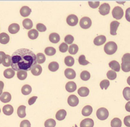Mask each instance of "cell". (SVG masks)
I'll return each mask as SVG.
<instances>
[{
  "label": "cell",
  "instance_id": "obj_41",
  "mask_svg": "<svg viewBox=\"0 0 130 127\" xmlns=\"http://www.w3.org/2000/svg\"><path fill=\"white\" fill-rule=\"evenodd\" d=\"M107 77L110 80H115L117 77V73L113 70L108 71L107 74Z\"/></svg>",
  "mask_w": 130,
  "mask_h": 127
},
{
  "label": "cell",
  "instance_id": "obj_20",
  "mask_svg": "<svg viewBox=\"0 0 130 127\" xmlns=\"http://www.w3.org/2000/svg\"><path fill=\"white\" fill-rule=\"evenodd\" d=\"M78 93L79 95L81 97H87L89 94V90L86 87H81L78 90Z\"/></svg>",
  "mask_w": 130,
  "mask_h": 127
},
{
  "label": "cell",
  "instance_id": "obj_48",
  "mask_svg": "<svg viewBox=\"0 0 130 127\" xmlns=\"http://www.w3.org/2000/svg\"><path fill=\"white\" fill-rule=\"evenodd\" d=\"M122 62L130 63V53L124 54L122 58Z\"/></svg>",
  "mask_w": 130,
  "mask_h": 127
},
{
  "label": "cell",
  "instance_id": "obj_46",
  "mask_svg": "<svg viewBox=\"0 0 130 127\" xmlns=\"http://www.w3.org/2000/svg\"><path fill=\"white\" fill-rule=\"evenodd\" d=\"M59 51L62 53L66 52L68 49V45L64 43L61 44L59 47Z\"/></svg>",
  "mask_w": 130,
  "mask_h": 127
},
{
  "label": "cell",
  "instance_id": "obj_3",
  "mask_svg": "<svg viewBox=\"0 0 130 127\" xmlns=\"http://www.w3.org/2000/svg\"><path fill=\"white\" fill-rule=\"evenodd\" d=\"M97 117L101 120H105L107 119L109 116V112L107 109L102 107L99 108L96 112Z\"/></svg>",
  "mask_w": 130,
  "mask_h": 127
},
{
  "label": "cell",
  "instance_id": "obj_12",
  "mask_svg": "<svg viewBox=\"0 0 130 127\" xmlns=\"http://www.w3.org/2000/svg\"><path fill=\"white\" fill-rule=\"evenodd\" d=\"M64 75L68 79H72L75 78L76 75L75 72L72 69H66L64 72Z\"/></svg>",
  "mask_w": 130,
  "mask_h": 127
},
{
  "label": "cell",
  "instance_id": "obj_28",
  "mask_svg": "<svg viewBox=\"0 0 130 127\" xmlns=\"http://www.w3.org/2000/svg\"><path fill=\"white\" fill-rule=\"evenodd\" d=\"M23 25L24 28L27 30H30L32 27V21L29 18H26L23 21Z\"/></svg>",
  "mask_w": 130,
  "mask_h": 127
},
{
  "label": "cell",
  "instance_id": "obj_35",
  "mask_svg": "<svg viewBox=\"0 0 130 127\" xmlns=\"http://www.w3.org/2000/svg\"><path fill=\"white\" fill-rule=\"evenodd\" d=\"M78 47L77 45L76 44H72L69 47V53L72 55H75L78 52Z\"/></svg>",
  "mask_w": 130,
  "mask_h": 127
},
{
  "label": "cell",
  "instance_id": "obj_33",
  "mask_svg": "<svg viewBox=\"0 0 130 127\" xmlns=\"http://www.w3.org/2000/svg\"><path fill=\"white\" fill-rule=\"evenodd\" d=\"M27 72L26 71L24 70H20L18 71L17 73L18 78L21 80H24L26 79L27 77Z\"/></svg>",
  "mask_w": 130,
  "mask_h": 127
},
{
  "label": "cell",
  "instance_id": "obj_38",
  "mask_svg": "<svg viewBox=\"0 0 130 127\" xmlns=\"http://www.w3.org/2000/svg\"><path fill=\"white\" fill-rule=\"evenodd\" d=\"M90 77L91 75L90 73L87 71H83L80 74V78L83 81H88L90 79Z\"/></svg>",
  "mask_w": 130,
  "mask_h": 127
},
{
  "label": "cell",
  "instance_id": "obj_5",
  "mask_svg": "<svg viewBox=\"0 0 130 127\" xmlns=\"http://www.w3.org/2000/svg\"><path fill=\"white\" fill-rule=\"evenodd\" d=\"M79 25L83 29H88L91 26V20L88 17H83L79 21Z\"/></svg>",
  "mask_w": 130,
  "mask_h": 127
},
{
  "label": "cell",
  "instance_id": "obj_37",
  "mask_svg": "<svg viewBox=\"0 0 130 127\" xmlns=\"http://www.w3.org/2000/svg\"><path fill=\"white\" fill-rule=\"evenodd\" d=\"M124 97L127 101H130V88L126 87L123 91Z\"/></svg>",
  "mask_w": 130,
  "mask_h": 127
},
{
  "label": "cell",
  "instance_id": "obj_40",
  "mask_svg": "<svg viewBox=\"0 0 130 127\" xmlns=\"http://www.w3.org/2000/svg\"><path fill=\"white\" fill-rule=\"evenodd\" d=\"M44 125L45 127H55L56 125V122L54 119H48L46 121Z\"/></svg>",
  "mask_w": 130,
  "mask_h": 127
},
{
  "label": "cell",
  "instance_id": "obj_21",
  "mask_svg": "<svg viewBox=\"0 0 130 127\" xmlns=\"http://www.w3.org/2000/svg\"><path fill=\"white\" fill-rule=\"evenodd\" d=\"M15 75V72L13 69L8 68L4 72V75L6 78L11 79L14 77Z\"/></svg>",
  "mask_w": 130,
  "mask_h": 127
},
{
  "label": "cell",
  "instance_id": "obj_9",
  "mask_svg": "<svg viewBox=\"0 0 130 127\" xmlns=\"http://www.w3.org/2000/svg\"><path fill=\"white\" fill-rule=\"evenodd\" d=\"M120 24V22L117 21H114L111 23L110 25V33L111 35L115 36L117 35V31Z\"/></svg>",
  "mask_w": 130,
  "mask_h": 127
},
{
  "label": "cell",
  "instance_id": "obj_56",
  "mask_svg": "<svg viewBox=\"0 0 130 127\" xmlns=\"http://www.w3.org/2000/svg\"><path fill=\"white\" fill-rule=\"evenodd\" d=\"M125 109L128 112H130V101L127 102L125 105Z\"/></svg>",
  "mask_w": 130,
  "mask_h": 127
},
{
  "label": "cell",
  "instance_id": "obj_7",
  "mask_svg": "<svg viewBox=\"0 0 130 127\" xmlns=\"http://www.w3.org/2000/svg\"><path fill=\"white\" fill-rule=\"evenodd\" d=\"M67 23L70 26H75L78 23V19L76 15L71 14L67 17L66 19Z\"/></svg>",
  "mask_w": 130,
  "mask_h": 127
},
{
  "label": "cell",
  "instance_id": "obj_19",
  "mask_svg": "<svg viewBox=\"0 0 130 127\" xmlns=\"http://www.w3.org/2000/svg\"><path fill=\"white\" fill-rule=\"evenodd\" d=\"M109 67L113 69L114 70L115 72H119L120 70L121 67L120 64L117 61L115 60H113L111 61L109 63Z\"/></svg>",
  "mask_w": 130,
  "mask_h": 127
},
{
  "label": "cell",
  "instance_id": "obj_59",
  "mask_svg": "<svg viewBox=\"0 0 130 127\" xmlns=\"http://www.w3.org/2000/svg\"><path fill=\"white\" fill-rule=\"evenodd\" d=\"M1 109H0V113H1Z\"/></svg>",
  "mask_w": 130,
  "mask_h": 127
},
{
  "label": "cell",
  "instance_id": "obj_31",
  "mask_svg": "<svg viewBox=\"0 0 130 127\" xmlns=\"http://www.w3.org/2000/svg\"><path fill=\"white\" fill-rule=\"evenodd\" d=\"M111 127H121V121L119 118H115L111 120Z\"/></svg>",
  "mask_w": 130,
  "mask_h": 127
},
{
  "label": "cell",
  "instance_id": "obj_57",
  "mask_svg": "<svg viewBox=\"0 0 130 127\" xmlns=\"http://www.w3.org/2000/svg\"><path fill=\"white\" fill-rule=\"evenodd\" d=\"M127 84L130 86V76L128 77V78L127 79Z\"/></svg>",
  "mask_w": 130,
  "mask_h": 127
},
{
  "label": "cell",
  "instance_id": "obj_6",
  "mask_svg": "<svg viewBox=\"0 0 130 127\" xmlns=\"http://www.w3.org/2000/svg\"><path fill=\"white\" fill-rule=\"evenodd\" d=\"M110 10V7L109 4L104 3L102 4L99 8V13L101 15L105 16L109 14Z\"/></svg>",
  "mask_w": 130,
  "mask_h": 127
},
{
  "label": "cell",
  "instance_id": "obj_36",
  "mask_svg": "<svg viewBox=\"0 0 130 127\" xmlns=\"http://www.w3.org/2000/svg\"><path fill=\"white\" fill-rule=\"evenodd\" d=\"M46 60V57L43 53H39L36 55L37 62L39 64H42L45 62Z\"/></svg>",
  "mask_w": 130,
  "mask_h": 127
},
{
  "label": "cell",
  "instance_id": "obj_11",
  "mask_svg": "<svg viewBox=\"0 0 130 127\" xmlns=\"http://www.w3.org/2000/svg\"><path fill=\"white\" fill-rule=\"evenodd\" d=\"M94 121L90 118H86L82 121L80 123V127H93Z\"/></svg>",
  "mask_w": 130,
  "mask_h": 127
},
{
  "label": "cell",
  "instance_id": "obj_4",
  "mask_svg": "<svg viewBox=\"0 0 130 127\" xmlns=\"http://www.w3.org/2000/svg\"><path fill=\"white\" fill-rule=\"evenodd\" d=\"M113 17L117 20H120L124 15L123 9L119 6H117L113 9L112 11Z\"/></svg>",
  "mask_w": 130,
  "mask_h": 127
},
{
  "label": "cell",
  "instance_id": "obj_22",
  "mask_svg": "<svg viewBox=\"0 0 130 127\" xmlns=\"http://www.w3.org/2000/svg\"><path fill=\"white\" fill-rule=\"evenodd\" d=\"M49 40L52 43L54 44L58 43L60 41V36L59 34L56 33H52L50 35Z\"/></svg>",
  "mask_w": 130,
  "mask_h": 127
},
{
  "label": "cell",
  "instance_id": "obj_45",
  "mask_svg": "<svg viewBox=\"0 0 130 127\" xmlns=\"http://www.w3.org/2000/svg\"><path fill=\"white\" fill-rule=\"evenodd\" d=\"M74 37L71 35H68L65 37L64 40L65 42L67 44H71L74 41Z\"/></svg>",
  "mask_w": 130,
  "mask_h": 127
},
{
  "label": "cell",
  "instance_id": "obj_24",
  "mask_svg": "<svg viewBox=\"0 0 130 127\" xmlns=\"http://www.w3.org/2000/svg\"><path fill=\"white\" fill-rule=\"evenodd\" d=\"M26 107L24 105H21L17 109V114L20 118H24L26 114Z\"/></svg>",
  "mask_w": 130,
  "mask_h": 127
},
{
  "label": "cell",
  "instance_id": "obj_39",
  "mask_svg": "<svg viewBox=\"0 0 130 127\" xmlns=\"http://www.w3.org/2000/svg\"><path fill=\"white\" fill-rule=\"evenodd\" d=\"M45 53L48 56H53L55 55L56 50L53 47H47L45 50Z\"/></svg>",
  "mask_w": 130,
  "mask_h": 127
},
{
  "label": "cell",
  "instance_id": "obj_13",
  "mask_svg": "<svg viewBox=\"0 0 130 127\" xmlns=\"http://www.w3.org/2000/svg\"><path fill=\"white\" fill-rule=\"evenodd\" d=\"M30 70L33 75L37 76L41 74L42 71V68L40 65L36 64L32 67Z\"/></svg>",
  "mask_w": 130,
  "mask_h": 127
},
{
  "label": "cell",
  "instance_id": "obj_25",
  "mask_svg": "<svg viewBox=\"0 0 130 127\" xmlns=\"http://www.w3.org/2000/svg\"><path fill=\"white\" fill-rule=\"evenodd\" d=\"M10 40V37L7 34L2 33L0 34V43L3 44H7Z\"/></svg>",
  "mask_w": 130,
  "mask_h": 127
},
{
  "label": "cell",
  "instance_id": "obj_58",
  "mask_svg": "<svg viewBox=\"0 0 130 127\" xmlns=\"http://www.w3.org/2000/svg\"><path fill=\"white\" fill-rule=\"evenodd\" d=\"M78 127L77 126V125H76V124H75V127Z\"/></svg>",
  "mask_w": 130,
  "mask_h": 127
},
{
  "label": "cell",
  "instance_id": "obj_15",
  "mask_svg": "<svg viewBox=\"0 0 130 127\" xmlns=\"http://www.w3.org/2000/svg\"><path fill=\"white\" fill-rule=\"evenodd\" d=\"M76 85L74 82L70 81L67 82L66 85V89L69 92H73L76 89Z\"/></svg>",
  "mask_w": 130,
  "mask_h": 127
},
{
  "label": "cell",
  "instance_id": "obj_43",
  "mask_svg": "<svg viewBox=\"0 0 130 127\" xmlns=\"http://www.w3.org/2000/svg\"><path fill=\"white\" fill-rule=\"evenodd\" d=\"M110 82L108 80L104 79L101 81V82H100V86L101 89L102 90H103L104 88L105 89V90H107L110 86Z\"/></svg>",
  "mask_w": 130,
  "mask_h": 127
},
{
  "label": "cell",
  "instance_id": "obj_49",
  "mask_svg": "<svg viewBox=\"0 0 130 127\" xmlns=\"http://www.w3.org/2000/svg\"><path fill=\"white\" fill-rule=\"evenodd\" d=\"M31 124L30 122L27 120H24L21 121L20 127H30Z\"/></svg>",
  "mask_w": 130,
  "mask_h": 127
},
{
  "label": "cell",
  "instance_id": "obj_55",
  "mask_svg": "<svg viewBox=\"0 0 130 127\" xmlns=\"http://www.w3.org/2000/svg\"><path fill=\"white\" fill-rule=\"evenodd\" d=\"M4 87V83L2 81H0V95L2 94V91Z\"/></svg>",
  "mask_w": 130,
  "mask_h": 127
},
{
  "label": "cell",
  "instance_id": "obj_1",
  "mask_svg": "<svg viewBox=\"0 0 130 127\" xmlns=\"http://www.w3.org/2000/svg\"><path fill=\"white\" fill-rule=\"evenodd\" d=\"M11 67L14 70L29 71L36 65V56L30 50L21 49L17 50L12 54Z\"/></svg>",
  "mask_w": 130,
  "mask_h": 127
},
{
  "label": "cell",
  "instance_id": "obj_52",
  "mask_svg": "<svg viewBox=\"0 0 130 127\" xmlns=\"http://www.w3.org/2000/svg\"><path fill=\"white\" fill-rule=\"evenodd\" d=\"M37 98H38V97H37V96H33V97L30 98L29 101H28V104H29V105H31L34 104L35 102H36Z\"/></svg>",
  "mask_w": 130,
  "mask_h": 127
},
{
  "label": "cell",
  "instance_id": "obj_23",
  "mask_svg": "<svg viewBox=\"0 0 130 127\" xmlns=\"http://www.w3.org/2000/svg\"><path fill=\"white\" fill-rule=\"evenodd\" d=\"M93 111L92 107L90 105L85 106L82 110V114L85 117H88L91 114Z\"/></svg>",
  "mask_w": 130,
  "mask_h": 127
},
{
  "label": "cell",
  "instance_id": "obj_29",
  "mask_svg": "<svg viewBox=\"0 0 130 127\" xmlns=\"http://www.w3.org/2000/svg\"><path fill=\"white\" fill-rule=\"evenodd\" d=\"M32 88L30 86L26 84L23 86L21 89V92L24 95H28L32 92Z\"/></svg>",
  "mask_w": 130,
  "mask_h": 127
},
{
  "label": "cell",
  "instance_id": "obj_18",
  "mask_svg": "<svg viewBox=\"0 0 130 127\" xmlns=\"http://www.w3.org/2000/svg\"><path fill=\"white\" fill-rule=\"evenodd\" d=\"M31 9L28 6H23L20 10V13L23 17H28L31 13Z\"/></svg>",
  "mask_w": 130,
  "mask_h": 127
},
{
  "label": "cell",
  "instance_id": "obj_26",
  "mask_svg": "<svg viewBox=\"0 0 130 127\" xmlns=\"http://www.w3.org/2000/svg\"><path fill=\"white\" fill-rule=\"evenodd\" d=\"M67 115L66 111L64 110H60L57 112L56 115V119L58 121L64 120Z\"/></svg>",
  "mask_w": 130,
  "mask_h": 127
},
{
  "label": "cell",
  "instance_id": "obj_42",
  "mask_svg": "<svg viewBox=\"0 0 130 127\" xmlns=\"http://www.w3.org/2000/svg\"><path fill=\"white\" fill-rule=\"evenodd\" d=\"M121 69L124 72H130V63L122 62L121 63Z\"/></svg>",
  "mask_w": 130,
  "mask_h": 127
},
{
  "label": "cell",
  "instance_id": "obj_17",
  "mask_svg": "<svg viewBox=\"0 0 130 127\" xmlns=\"http://www.w3.org/2000/svg\"><path fill=\"white\" fill-rule=\"evenodd\" d=\"M2 111L5 115L10 116L11 115L13 112V108L10 105H7L3 107Z\"/></svg>",
  "mask_w": 130,
  "mask_h": 127
},
{
  "label": "cell",
  "instance_id": "obj_47",
  "mask_svg": "<svg viewBox=\"0 0 130 127\" xmlns=\"http://www.w3.org/2000/svg\"><path fill=\"white\" fill-rule=\"evenodd\" d=\"M36 28L40 32H44L46 30V27L43 24H37Z\"/></svg>",
  "mask_w": 130,
  "mask_h": 127
},
{
  "label": "cell",
  "instance_id": "obj_14",
  "mask_svg": "<svg viewBox=\"0 0 130 127\" xmlns=\"http://www.w3.org/2000/svg\"><path fill=\"white\" fill-rule=\"evenodd\" d=\"M11 99V95L8 92H3L0 97V101L4 103L10 102Z\"/></svg>",
  "mask_w": 130,
  "mask_h": 127
},
{
  "label": "cell",
  "instance_id": "obj_10",
  "mask_svg": "<svg viewBox=\"0 0 130 127\" xmlns=\"http://www.w3.org/2000/svg\"><path fill=\"white\" fill-rule=\"evenodd\" d=\"M106 41V37L104 35H100L96 37L94 40V43L97 46L103 45Z\"/></svg>",
  "mask_w": 130,
  "mask_h": 127
},
{
  "label": "cell",
  "instance_id": "obj_51",
  "mask_svg": "<svg viewBox=\"0 0 130 127\" xmlns=\"http://www.w3.org/2000/svg\"><path fill=\"white\" fill-rule=\"evenodd\" d=\"M124 123L125 126L130 127V115L125 117L124 119Z\"/></svg>",
  "mask_w": 130,
  "mask_h": 127
},
{
  "label": "cell",
  "instance_id": "obj_54",
  "mask_svg": "<svg viewBox=\"0 0 130 127\" xmlns=\"http://www.w3.org/2000/svg\"><path fill=\"white\" fill-rule=\"evenodd\" d=\"M5 54L4 52L0 51V64L2 63L3 59L5 56Z\"/></svg>",
  "mask_w": 130,
  "mask_h": 127
},
{
  "label": "cell",
  "instance_id": "obj_2",
  "mask_svg": "<svg viewBox=\"0 0 130 127\" xmlns=\"http://www.w3.org/2000/svg\"><path fill=\"white\" fill-rule=\"evenodd\" d=\"M118 46L115 42L110 41L107 43L104 47V50L106 54L111 55L114 54L117 50Z\"/></svg>",
  "mask_w": 130,
  "mask_h": 127
},
{
  "label": "cell",
  "instance_id": "obj_32",
  "mask_svg": "<svg viewBox=\"0 0 130 127\" xmlns=\"http://www.w3.org/2000/svg\"><path fill=\"white\" fill-rule=\"evenodd\" d=\"M59 65L58 63L56 62H52L50 63L48 65V69L52 72H55L59 69Z\"/></svg>",
  "mask_w": 130,
  "mask_h": 127
},
{
  "label": "cell",
  "instance_id": "obj_50",
  "mask_svg": "<svg viewBox=\"0 0 130 127\" xmlns=\"http://www.w3.org/2000/svg\"><path fill=\"white\" fill-rule=\"evenodd\" d=\"M89 6L92 8H96L99 6L100 4L99 2H88Z\"/></svg>",
  "mask_w": 130,
  "mask_h": 127
},
{
  "label": "cell",
  "instance_id": "obj_16",
  "mask_svg": "<svg viewBox=\"0 0 130 127\" xmlns=\"http://www.w3.org/2000/svg\"><path fill=\"white\" fill-rule=\"evenodd\" d=\"M20 30V25L17 23H12L8 27V31L9 33L12 34L17 33Z\"/></svg>",
  "mask_w": 130,
  "mask_h": 127
},
{
  "label": "cell",
  "instance_id": "obj_27",
  "mask_svg": "<svg viewBox=\"0 0 130 127\" xmlns=\"http://www.w3.org/2000/svg\"><path fill=\"white\" fill-rule=\"evenodd\" d=\"M11 63L12 60L11 57L8 55H5L2 61V65L5 67H9L11 65Z\"/></svg>",
  "mask_w": 130,
  "mask_h": 127
},
{
  "label": "cell",
  "instance_id": "obj_53",
  "mask_svg": "<svg viewBox=\"0 0 130 127\" xmlns=\"http://www.w3.org/2000/svg\"><path fill=\"white\" fill-rule=\"evenodd\" d=\"M125 17L127 20L130 22V7L126 10Z\"/></svg>",
  "mask_w": 130,
  "mask_h": 127
},
{
  "label": "cell",
  "instance_id": "obj_30",
  "mask_svg": "<svg viewBox=\"0 0 130 127\" xmlns=\"http://www.w3.org/2000/svg\"><path fill=\"white\" fill-rule=\"evenodd\" d=\"M39 32L35 29L30 30L28 33V36L29 38L31 39H35L38 37L39 36Z\"/></svg>",
  "mask_w": 130,
  "mask_h": 127
},
{
  "label": "cell",
  "instance_id": "obj_44",
  "mask_svg": "<svg viewBox=\"0 0 130 127\" xmlns=\"http://www.w3.org/2000/svg\"><path fill=\"white\" fill-rule=\"evenodd\" d=\"M78 62L79 64L82 65H86L90 63L88 61L86 60L85 56L83 55H81L79 57Z\"/></svg>",
  "mask_w": 130,
  "mask_h": 127
},
{
  "label": "cell",
  "instance_id": "obj_8",
  "mask_svg": "<svg viewBox=\"0 0 130 127\" xmlns=\"http://www.w3.org/2000/svg\"><path fill=\"white\" fill-rule=\"evenodd\" d=\"M79 99L77 96L74 95H71L68 97L67 102L70 106L72 107H76L79 104Z\"/></svg>",
  "mask_w": 130,
  "mask_h": 127
},
{
  "label": "cell",
  "instance_id": "obj_34",
  "mask_svg": "<svg viewBox=\"0 0 130 127\" xmlns=\"http://www.w3.org/2000/svg\"><path fill=\"white\" fill-rule=\"evenodd\" d=\"M65 64L68 66H72L74 65L75 60L73 57L70 56H68L65 58L64 59Z\"/></svg>",
  "mask_w": 130,
  "mask_h": 127
}]
</instances>
